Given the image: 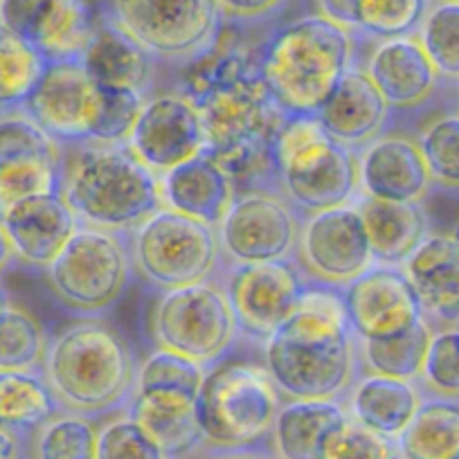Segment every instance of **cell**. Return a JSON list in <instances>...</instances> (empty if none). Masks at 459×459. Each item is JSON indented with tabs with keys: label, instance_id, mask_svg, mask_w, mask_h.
<instances>
[{
	"label": "cell",
	"instance_id": "681fc988",
	"mask_svg": "<svg viewBox=\"0 0 459 459\" xmlns=\"http://www.w3.org/2000/svg\"><path fill=\"white\" fill-rule=\"evenodd\" d=\"M7 307H10V302H7V293L3 289H0V313L5 311Z\"/></svg>",
	"mask_w": 459,
	"mask_h": 459
},
{
	"label": "cell",
	"instance_id": "44dd1931",
	"mask_svg": "<svg viewBox=\"0 0 459 459\" xmlns=\"http://www.w3.org/2000/svg\"><path fill=\"white\" fill-rule=\"evenodd\" d=\"M430 180L419 144L403 135L372 140L359 158V189L368 198L417 203L426 196Z\"/></svg>",
	"mask_w": 459,
	"mask_h": 459
},
{
	"label": "cell",
	"instance_id": "5b68a950",
	"mask_svg": "<svg viewBox=\"0 0 459 459\" xmlns=\"http://www.w3.org/2000/svg\"><path fill=\"white\" fill-rule=\"evenodd\" d=\"M46 383L56 405L97 417L131 399L135 365L125 338L100 322H82L61 331L43 359Z\"/></svg>",
	"mask_w": 459,
	"mask_h": 459
},
{
	"label": "cell",
	"instance_id": "c3c4849f",
	"mask_svg": "<svg viewBox=\"0 0 459 459\" xmlns=\"http://www.w3.org/2000/svg\"><path fill=\"white\" fill-rule=\"evenodd\" d=\"M12 257H14V250H12V244L10 239H7L5 230L0 225V273L5 271L7 264L12 262Z\"/></svg>",
	"mask_w": 459,
	"mask_h": 459
},
{
	"label": "cell",
	"instance_id": "3957f363",
	"mask_svg": "<svg viewBox=\"0 0 459 459\" xmlns=\"http://www.w3.org/2000/svg\"><path fill=\"white\" fill-rule=\"evenodd\" d=\"M205 131V153L230 171H244L271 156L286 115L239 55L219 64L212 82L194 100Z\"/></svg>",
	"mask_w": 459,
	"mask_h": 459
},
{
	"label": "cell",
	"instance_id": "bcb514c9",
	"mask_svg": "<svg viewBox=\"0 0 459 459\" xmlns=\"http://www.w3.org/2000/svg\"><path fill=\"white\" fill-rule=\"evenodd\" d=\"M0 459H28V446L21 432L0 426Z\"/></svg>",
	"mask_w": 459,
	"mask_h": 459
},
{
	"label": "cell",
	"instance_id": "7a4b0ae2",
	"mask_svg": "<svg viewBox=\"0 0 459 459\" xmlns=\"http://www.w3.org/2000/svg\"><path fill=\"white\" fill-rule=\"evenodd\" d=\"M354 61V34L320 14L277 30L259 55V79L286 117L316 115Z\"/></svg>",
	"mask_w": 459,
	"mask_h": 459
},
{
	"label": "cell",
	"instance_id": "f6af8a7d",
	"mask_svg": "<svg viewBox=\"0 0 459 459\" xmlns=\"http://www.w3.org/2000/svg\"><path fill=\"white\" fill-rule=\"evenodd\" d=\"M317 7H320V16H325V19L342 25L350 32L356 30V7H359V0H317Z\"/></svg>",
	"mask_w": 459,
	"mask_h": 459
},
{
	"label": "cell",
	"instance_id": "7bdbcfd3",
	"mask_svg": "<svg viewBox=\"0 0 459 459\" xmlns=\"http://www.w3.org/2000/svg\"><path fill=\"white\" fill-rule=\"evenodd\" d=\"M421 377L444 399H459V329L432 335Z\"/></svg>",
	"mask_w": 459,
	"mask_h": 459
},
{
	"label": "cell",
	"instance_id": "603a6c76",
	"mask_svg": "<svg viewBox=\"0 0 459 459\" xmlns=\"http://www.w3.org/2000/svg\"><path fill=\"white\" fill-rule=\"evenodd\" d=\"M160 198L169 210L219 228L235 201V183L221 162L203 152L162 174Z\"/></svg>",
	"mask_w": 459,
	"mask_h": 459
},
{
	"label": "cell",
	"instance_id": "d590c367",
	"mask_svg": "<svg viewBox=\"0 0 459 459\" xmlns=\"http://www.w3.org/2000/svg\"><path fill=\"white\" fill-rule=\"evenodd\" d=\"M46 350V333L37 317L16 307L0 313V372H37Z\"/></svg>",
	"mask_w": 459,
	"mask_h": 459
},
{
	"label": "cell",
	"instance_id": "d6a6232c",
	"mask_svg": "<svg viewBox=\"0 0 459 459\" xmlns=\"http://www.w3.org/2000/svg\"><path fill=\"white\" fill-rule=\"evenodd\" d=\"M432 331L428 322L417 320L408 331L383 340H360V354L372 374L399 381L421 377Z\"/></svg>",
	"mask_w": 459,
	"mask_h": 459
},
{
	"label": "cell",
	"instance_id": "ffe728a7",
	"mask_svg": "<svg viewBox=\"0 0 459 459\" xmlns=\"http://www.w3.org/2000/svg\"><path fill=\"white\" fill-rule=\"evenodd\" d=\"M0 225L16 257L30 266L48 268L74 235L79 221L61 194H37L7 207Z\"/></svg>",
	"mask_w": 459,
	"mask_h": 459
},
{
	"label": "cell",
	"instance_id": "60d3db41",
	"mask_svg": "<svg viewBox=\"0 0 459 459\" xmlns=\"http://www.w3.org/2000/svg\"><path fill=\"white\" fill-rule=\"evenodd\" d=\"M320 459H401V453L396 439L378 435L350 417L331 432Z\"/></svg>",
	"mask_w": 459,
	"mask_h": 459
},
{
	"label": "cell",
	"instance_id": "ee69618b",
	"mask_svg": "<svg viewBox=\"0 0 459 459\" xmlns=\"http://www.w3.org/2000/svg\"><path fill=\"white\" fill-rule=\"evenodd\" d=\"M216 5L223 19L250 23L275 14L286 5V0H216Z\"/></svg>",
	"mask_w": 459,
	"mask_h": 459
},
{
	"label": "cell",
	"instance_id": "ac0fdd59",
	"mask_svg": "<svg viewBox=\"0 0 459 459\" xmlns=\"http://www.w3.org/2000/svg\"><path fill=\"white\" fill-rule=\"evenodd\" d=\"M0 28L56 61L82 55L95 19L86 0H0Z\"/></svg>",
	"mask_w": 459,
	"mask_h": 459
},
{
	"label": "cell",
	"instance_id": "6da1fadb",
	"mask_svg": "<svg viewBox=\"0 0 459 459\" xmlns=\"http://www.w3.org/2000/svg\"><path fill=\"white\" fill-rule=\"evenodd\" d=\"M273 385L290 401H335L351 385L356 342L342 299L304 290L295 311L266 338Z\"/></svg>",
	"mask_w": 459,
	"mask_h": 459
},
{
	"label": "cell",
	"instance_id": "f907efd6",
	"mask_svg": "<svg viewBox=\"0 0 459 459\" xmlns=\"http://www.w3.org/2000/svg\"><path fill=\"white\" fill-rule=\"evenodd\" d=\"M453 237H457V239H459V225H457V230H455V235Z\"/></svg>",
	"mask_w": 459,
	"mask_h": 459
},
{
	"label": "cell",
	"instance_id": "74e56055",
	"mask_svg": "<svg viewBox=\"0 0 459 459\" xmlns=\"http://www.w3.org/2000/svg\"><path fill=\"white\" fill-rule=\"evenodd\" d=\"M419 41L428 59L435 65L437 74L459 79V3L439 0L428 7L421 25Z\"/></svg>",
	"mask_w": 459,
	"mask_h": 459
},
{
	"label": "cell",
	"instance_id": "7c38bea8",
	"mask_svg": "<svg viewBox=\"0 0 459 459\" xmlns=\"http://www.w3.org/2000/svg\"><path fill=\"white\" fill-rule=\"evenodd\" d=\"M152 326L160 350L176 351L201 365L219 360L237 335L228 295L207 281L167 290L158 299Z\"/></svg>",
	"mask_w": 459,
	"mask_h": 459
},
{
	"label": "cell",
	"instance_id": "484cf974",
	"mask_svg": "<svg viewBox=\"0 0 459 459\" xmlns=\"http://www.w3.org/2000/svg\"><path fill=\"white\" fill-rule=\"evenodd\" d=\"M350 419L338 401H289L277 412L268 435L275 459H320L331 432Z\"/></svg>",
	"mask_w": 459,
	"mask_h": 459
},
{
	"label": "cell",
	"instance_id": "5bb4252c",
	"mask_svg": "<svg viewBox=\"0 0 459 459\" xmlns=\"http://www.w3.org/2000/svg\"><path fill=\"white\" fill-rule=\"evenodd\" d=\"M295 250L304 273L331 286H347L374 266L360 212L350 203L308 216Z\"/></svg>",
	"mask_w": 459,
	"mask_h": 459
},
{
	"label": "cell",
	"instance_id": "4fadbf2b",
	"mask_svg": "<svg viewBox=\"0 0 459 459\" xmlns=\"http://www.w3.org/2000/svg\"><path fill=\"white\" fill-rule=\"evenodd\" d=\"M216 235L237 264L286 262L298 246L299 219L284 198L248 192L235 196Z\"/></svg>",
	"mask_w": 459,
	"mask_h": 459
},
{
	"label": "cell",
	"instance_id": "8992f818",
	"mask_svg": "<svg viewBox=\"0 0 459 459\" xmlns=\"http://www.w3.org/2000/svg\"><path fill=\"white\" fill-rule=\"evenodd\" d=\"M271 158L286 201L308 214L347 205L359 192V158L329 138L313 115L286 117Z\"/></svg>",
	"mask_w": 459,
	"mask_h": 459
},
{
	"label": "cell",
	"instance_id": "e575fe53",
	"mask_svg": "<svg viewBox=\"0 0 459 459\" xmlns=\"http://www.w3.org/2000/svg\"><path fill=\"white\" fill-rule=\"evenodd\" d=\"M97 430L91 417L55 412L32 430L28 459H97Z\"/></svg>",
	"mask_w": 459,
	"mask_h": 459
},
{
	"label": "cell",
	"instance_id": "d4e9b609",
	"mask_svg": "<svg viewBox=\"0 0 459 459\" xmlns=\"http://www.w3.org/2000/svg\"><path fill=\"white\" fill-rule=\"evenodd\" d=\"M403 273L417 293L421 313L444 322H459L457 237H426L403 262Z\"/></svg>",
	"mask_w": 459,
	"mask_h": 459
},
{
	"label": "cell",
	"instance_id": "7402d4cb",
	"mask_svg": "<svg viewBox=\"0 0 459 459\" xmlns=\"http://www.w3.org/2000/svg\"><path fill=\"white\" fill-rule=\"evenodd\" d=\"M387 113L390 106L369 74L360 68H350L313 117L329 138L354 149L378 138Z\"/></svg>",
	"mask_w": 459,
	"mask_h": 459
},
{
	"label": "cell",
	"instance_id": "8d00e7d4",
	"mask_svg": "<svg viewBox=\"0 0 459 459\" xmlns=\"http://www.w3.org/2000/svg\"><path fill=\"white\" fill-rule=\"evenodd\" d=\"M48 61L37 50L0 28V108L23 104Z\"/></svg>",
	"mask_w": 459,
	"mask_h": 459
},
{
	"label": "cell",
	"instance_id": "b9f144b4",
	"mask_svg": "<svg viewBox=\"0 0 459 459\" xmlns=\"http://www.w3.org/2000/svg\"><path fill=\"white\" fill-rule=\"evenodd\" d=\"M97 459H169L153 437L129 414L97 430Z\"/></svg>",
	"mask_w": 459,
	"mask_h": 459
},
{
	"label": "cell",
	"instance_id": "816d5d0a",
	"mask_svg": "<svg viewBox=\"0 0 459 459\" xmlns=\"http://www.w3.org/2000/svg\"><path fill=\"white\" fill-rule=\"evenodd\" d=\"M453 459H459V455H455V457Z\"/></svg>",
	"mask_w": 459,
	"mask_h": 459
},
{
	"label": "cell",
	"instance_id": "f5cc1de1",
	"mask_svg": "<svg viewBox=\"0 0 459 459\" xmlns=\"http://www.w3.org/2000/svg\"><path fill=\"white\" fill-rule=\"evenodd\" d=\"M457 3H459V0H457Z\"/></svg>",
	"mask_w": 459,
	"mask_h": 459
},
{
	"label": "cell",
	"instance_id": "836d02e7",
	"mask_svg": "<svg viewBox=\"0 0 459 459\" xmlns=\"http://www.w3.org/2000/svg\"><path fill=\"white\" fill-rule=\"evenodd\" d=\"M56 412L46 378L32 372H0V426L32 432Z\"/></svg>",
	"mask_w": 459,
	"mask_h": 459
},
{
	"label": "cell",
	"instance_id": "2e32d148",
	"mask_svg": "<svg viewBox=\"0 0 459 459\" xmlns=\"http://www.w3.org/2000/svg\"><path fill=\"white\" fill-rule=\"evenodd\" d=\"M304 290L289 262L237 264L225 286L237 329L264 342L295 311Z\"/></svg>",
	"mask_w": 459,
	"mask_h": 459
},
{
	"label": "cell",
	"instance_id": "9c48e42d",
	"mask_svg": "<svg viewBox=\"0 0 459 459\" xmlns=\"http://www.w3.org/2000/svg\"><path fill=\"white\" fill-rule=\"evenodd\" d=\"M46 271L65 308L97 316L115 307L126 290L131 259L115 232L79 225Z\"/></svg>",
	"mask_w": 459,
	"mask_h": 459
},
{
	"label": "cell",
	"instance_id": "f546056e",
	"mask_svg": "<svg viewBox=\"0 0 459 459\" xmlns=\"http://www.w3.org/2000/svg\"><path fill=\"white\" fill-rule=\"evenodd\" d=\"M396 446L401 459H453L459 455V401H421Z\"/></svg>",
	"mask_w": 459,
	"mask_h": 459
},
{
	"label": "cell",
	"instance_id": "7dc6e473",
	"mask_svg": "<svg viewBox=\"0 0 459 459\" xmlns=\"http://www.w3.org/2000/svg\"><path fill=\"white\" fill-rule=\"evenodd\" d=\"M207 459H275L266 448L232 450V453H210Z\"/></svg>",
	"mask_w": 459,
	"mask_h": 459
},
{
	"label": "cell",
	"instance_id": "ab89813d",
	"mask_svg": "<svg viewBox=\"0 0 459 459\" xmlns=\"http://www.w3.org/2000/svg\"><path fill=\"white\" fill-rule=\"evenodd\" d=\"M419 149L432 180L446 187H459V115H446L432 122L423 131Z\"/></svg>",
	"mask_w": 459,
	"mask_h": 459
},
{
	"label": "cell",
	"instance_id": "ba28073f",
	"mask_svg": "<svg viewBox=\"0 0 459 459\" xmlns=\"http://www.w3.org/2000/svg\"><path fill=\"white\" fill-rule=\"evenodd\" d=\"M106 19L152 59L194 61L221 37L216 0H106Z\"/></svg>",
	"mask_w": 459,
	"mask_h": 459
},
{
	"label": "cell",
	"instance_id": "83f0119b",
	"mask_svg": "<svg viewBox=\"0 0 459 459\" xmlns=\"http://www.w3.org/2000/svg\"><path fill=\"white\" fill-rule=\"evenodd\" d=\"M374 262L403 264L428 237V219L419 203H392L368 198L359 203Z\"/></svg>",
	"mask_w": 459,
	"mask_h": 459
},
{
	"label": "cell",
	"instance_id": "f1b7e54d",
	"mask_svg": "<svg viewBox=\"0 0 459 459\" xmlns=\"http://www.w3.org/2000/svg\"><path fill=\"white\" fill-rule=\"evenodd\" d=\"M419 405L421 396L412 381L369 374L356 383L347 412L360 426L396 439L414 417Z\"/></svg>",
	"mask_w": 459,
	"mask_h": 459
},
{
	"label": "cell",
	"instance_id": "8fae6325",
	"mask_svg": "<svg viewBox=\"0 0 459 459\" xmlns=\"http://www.w3.org/2000/svg\"><path fill=\"white\" fill-rule=\"evenodd\" d=\"M216 228L160 207L135 228L134 253L140 273L158 289L203 284L219 262Z\"/></svg>",
	"mask_w": 459,
	"mask_h": 459
},
{
	"label": "cell",
	"instance_id": "30bf717a",
	"mask_svg": "<svg viewBox=\"0 0 459 459\" xmlns=\"http://www.w3.org/2000/svg\"><path fill=\"white\" fill-rule=\"evenodd\" d=\"M113 95L88 74L79 56H68L48 61L23 110L55 140L106 144Z\"/></svg>",
	"mask_w": 459,
	"mask_h": 459
},
{
	"label": "cell",
	"instance_id": "277c9868",
	"mask_svg": "<svg viewBox=\"0 0 459 459\" xmlns=\"http://www.w3.org/2000/svg\"><path fill=\"white\" fill-rule=\"evenodd\" d=\"M59 194L82 225L135 230L160 210V180L129 143L91 144L70 165L61 162Z\"/></svg>",
	"mask_w": 459,
	"mask_h": 459
},
{
	"label": "cell",
	"instance_id": "4dcf8cb0",
	"mask_svg": "<svg viewBox=\"0 0 459 459\" xmlns=\"http://www.w3.org/2000/svg\"><path fill=\"white\" fill-rule=\"evenodd\" d=\"M203 378H205V369L201 363L158 347L135 372V385L131 396L147 401L196 403Z\"/></svg>",
	"mask_w": 459,
	"mask_h": 459
},
{
	"label": "cell",
	"instance_id": "e0dca14e",
	"mask_svg": "<svg viewBox=\"0 0 459 459\" xmlns=\"http://www.w3.org/2000/svg\"><path fill=\"white\" fill-rule=\"evenodd\" d=\"M342 308L359 340L394 338L423 317L412 284L394 266H369L350 281L344 286Z\"/></svg>",
	"mask_w": 459,
	"mask_h": 459
},
{
	"label": "cell",
	"instance_id": "cb8c5ba5",
	"mask_svg": "<svg viewBox=\"0 0 459 459\" xmlns=\"http://www.w3.org/2000/svg\"><path fill=\"white\" fill-rule=\"evenodd\" d=\"M365 73L387 106L394 108H412L426 101L437 82L435 65L428 59L421 41L414 37H396L378 43Z\"/></svg>",
	"mask_w": 459,
	"mask_h": 459
},
{
	"label": "cell",
	"instance_id": "d6986e66",
	"mask_svg": "<svg viewBox=\"0 0 459 459\" xmlns=\"http://www.w3.org/2000/svg\"><path fill=\"white\" fill-rule=\"evenodd\" d=\"M129 147L153 174H165L205 152V131L194 100L180 95L144 100Z\"/></svg>",
	"mask_w": 459,
	"mask_h": 459
},
{
	"label": "cell",
	"instance_id": "9a60e30c",
	"mask_svg": "<svg viewBox=\"0 0 459 459\" xmlns=\"http://www.w3.org/2000/svg\"><path fill=\"white\" fill-rule=\"evenodd\" d=\"M59 144L28 115L0 117V214L37 194H59Z\"/></svg>",
	"mask_w": 459,
	"mask_h": 459
},
{
	"label": "cell",
	"instance_id": "4316f807",
	"mask_svg": "<svg viewBox=\"0 0 459 459\" xmlns=\"http://www.w3.org/2000/svg\"><path fill=\"white\" fill-rule=\"evenodd\" d=\"M88 74L110 91H144L152 74V56L106 16L95 21L88 46L79 55Z\"/></svg>",
	"mask_w": 459,
	"mask_h": 459
},
{
	"label": "cell",
	"instance_id": "52a82bcc",
	"mask_svg": "<svg viewBox=\"0 0 459 459\" xmlns=\"http://www.w3.org/2000/svg\"><path fill=\"white\" fill-rule=\"evenodd\" d=\"M280 392L264 368L232 363L205 374L196 394L198 430L207 453L262 448L280 412Z\"/></svg>",
	"mask_w": 459,
	"mask_h": 459
},
{
	"label": "cell",
	"instance_id": "1f68e13d",
	"mask_svg": "<svg viewBox=\"0 0 459 459\" xmlns=\"http://www.w3.org/2000/svg\"><path fill=\"white\" fill-rule=\"evenodd\" d=\"M129 417L153 437L169 459H185L203 448L194 403L147 401L131 396Z\"/></svg>",
	"mask_w": 459,
	"mask_h": 459
},
{
	"label": "cell",
	"instance_id": "f35d334b",
	"mask_svg": "<svg viewBox=\"0 0 459 459\" xmlns=\"http://www.w3.org/2000/svg\"><path fill=\"white\" fill-rule=\"evenodd\" d=\"M428 7L430 0H359L354 32H363L381 41L412 37Z\"/></svg>",
	"mask_w": 459,
	"mask_h": 459
}]
</instances>
